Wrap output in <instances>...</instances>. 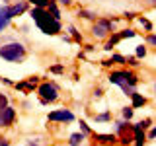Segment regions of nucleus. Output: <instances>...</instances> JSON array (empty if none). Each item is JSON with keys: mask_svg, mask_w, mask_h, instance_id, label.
<instances>
[{"mask_svg": "<svg viewBox=\"0 0 156 146\" xmlns=\"http://www.w3.org/2000/svg\"><path fill=\"white\" fill-rule=\"evenodd\" d=\"M29 16L35 22V26L39 27V31H43L45 35H57L61 31V19H55L51 14L47 12V8H31Z\"/></svg>", "mask_w": 156, "mask_h": 146, "instance_id": "nucleus-1", "label": "nucleus"}, {"mask_svg": "<svg viewBox=\"0 0 156 146\" xmlns=\"http://www.w3.org/2000/svg\"><path fill=\"white\" fill-rule=\"evenodd\" d=\"M109 84L119 86L121 90L125 92V96H131L135 92V86L139 84V76L135 74L131 68H123V70H113L109 76H107Z\"/></svg>", "mask_w": 156, "mask_h": 146, "instance_id": "nucleus-2", "label": "nucleus"}, {"mask_svg": "<svg viewBox=\"0 0 156 146\" xmlns=\"http://www.w3.org/2000/svg\"><path fill=\"white\" fill-rule=\"evenodd\" d=\"M26 55H27V49L20 41H10L0 47V57L8 62H22L26 58Z\"/></svg>", "mask_w": 156, "mask_h": 146, "instance_id": "nucleus-3", "label": "nucleus"}, {"mask_svg": "<svg viewBox=\"0 0 156 146\" xmlns=\"http://www.w3.org/2000/svg\"><path fill=\"white\" fill-rule=\"evenodd\" d=\"M37 96L43 103H53V101L58 99V88L53 82H43L37 88Z\"/></svg>", "mask_w": 156, "mask_h": 146, "instance_id": "nucleus-4", "label": "nucleus"}, {"mask_svg": "<svg viewBox=\"0 0 156 146\" xmlns=\"http://www.w3.org/2000/svg\"><path fill=\"white\" fill-rule=\"evenodd\" d=\"M109 33H113V22H111V19H105V18L96 19L94 26H92V35L96 39H105Z\"/></svg>", "mask_w": 156, "mask_h": 146, "instance_id": "nucleus-5", "label": "nucleus"}, {"mask_svg": "<svg viewBox=\"0 0 156 146\" xmlns=\"http://www.w3.org/2000/svg\"><path fill=\"white\" fill-rule=\"evenodd\" d=\"M47 119L51 121V123H72L76 117H74V113H72L70 109L61 107V109H53L51 113L47 115Z\"/></svg>", "mask_w": 156, "mask_h": 146, "instance_id": "nucleus-6", "label": "nucleus"}, {"mask_svg": "<svg viewBox=\"0 0 156 146\" xmlns=\"http://www.w3.org/2000/svg\"><path fill=\"white\" fill-rule=\"evenodd\" d=\"M14 121H16V109L12 105H6L4 109H0V129L10 127Z\"/></svg>", "mask_w": 156, "mask_h": 146, "instance_id": "nucleus-7", "label": "nucleus"}, {"mask_svg": "<svg viewBox=\"0 0 156 146\" xmlns=\"http://www.w3.org/2000/svg\"><path fill=\"white\" fill-rule=\"evenodd\" d=\"M6 6H8V16L12 19L16 16H22V14L27 12V2L26 0H20V2H16V4H6Z\"/></svg>", "mask_w": 156, "mask_h": 146, "instance_id": "nucleus-8", "label": "nucleus"}, {"mask_svg": "<svg viewBox=\"0 0 156 146\" xmlns=\"http://www.w3.org/2000/svg\"><path fill=\"white\" fill-rule=\"evenodd\" d=\"M133 140H135L133 146H144V142H146V133L139 125H133Z\"/></svg>", "mask_w": 156, "mask_h": 146, "instance_id": "nucleus-9", "label": "nucleus"}, {"mask_svg": "<svg viewBox=\"0 0 156 146\" xmlns=\"http://www.w3.org/2000/svg\"><path fill=\"white\" fill-rule=\"evenodd\" d=\"M10 22H12V18L8 16V6H6V4H2V6H0V33L8 27Z\"/></svg>", "mask_w": 156, "mask_h": 146, "instance_id": "nucleus-10", "label": "nucleus"}, {"mask_svg": "<svg viewBox=\"0 0 156 146\" xmlns=\"http://www.w3.org/2000/svg\"><path fill=\"white\" fill-rule=\"evenodd\" d=\"M94 140L96 142H100V144H104V146H109V144H113L117 142V134H94Z\"/></svg>", "mask_w": 156, "mask_h": 146, "instance_id": "nucleus-11", "label": "nucleus"}, {"mask_svg": "<svg viewBox=\"0 0 156 146\" xmlns=\"http://www.w3.org/2000/svg\"><path fill=\"white\" fill-rule=\"evenodd\" d=\"M37 78H29V80H26V82H18L16 84V90H20V92H31L33 88L37 86Z\"/></svg>", "mask_w": 156, "mask_h": 146, "instance_id": "nucleus-12", "label": "nucleus"}, {"mask_svg": "<svg viewBox=\"0 0 156 146\" xmlns=\"http://www.w3.org/2000/svg\"><path fill=\"white\" fill-rule=\"evenodd\" d=\"M131 99H133V103H131V107H133V109L146 105V97L140 96V94H136V92H133V94H131Z\"/></svg>", "mask_w": 156, "mask_h": 146, "instance_id": "nucleus-13", "label": "nucleus"}, {"mask_svg": "<svg viewBox=\"0 0 156 146\" xmlns=\"http://www.w3.org/2000/svg\"><path fill=\"white\" fill-rule=\"evenodd\" d=\"M86 134L84 133H72L70 138H68V144L70 146H82V142H84Z\"/></svg>", "mask_w": 156, "mask_h": 146, "instance_id": "nucleus-14", "label": "nucleus"}, {"mask_svg": "<svg viewBox=\"0 0 156 146\" xmlns=\"http://www.w3.org/2000/svg\"><path fill=\"white\" fill-rule=\"evenodd\" d=\"M119 41H121L119 33H117V31H113V33H111V37H109V39H107V41H105L104 49H105V51H111V49H113V47H115V45H117V43H119Z\"/></svg>", "mask_w": 156, "mask_h": 146, "instance_id": "nucleus-15", "label": "nucleus"}, {"mask_svg": "<svg viewBox=\"0 0 156 146\" xmlns=\"http://www.w3.org/2000/svg\"><path fill=\"white\" fill-rule=\"evenodd\" d=\"M47 12L51 14V16L55 18V19H61V10H58V6H57V2H55V0H51V2H49Z\"/></svg>", "mask_w": 156, "mask_h": 146, "instance_id": "nucleus-16", "label": "nucleus"}, {"mask_svg": "<svg viewBox=\"0 0 156 146\" xmlns=\"http://www.w3.org/2000/svg\"><path fill=\"white\" fill-rule=\"evenodd\" d=\"M133 115H135V109L131 105L121 109V117H123V121H131V119H133Z\"/></svg>", "mask_w": 156, "mask_h": 146, "instance_id": "nucleus-17", "label": "nucleus"}, {"mask_svg": "<svg viewBox=\"0 0 156 146\" xmlns=\"http://www.w3.org/2000/svg\"><path fill=\"white\" fill-rule=\"evenodd\" d=\"M27 4H31L33 8H47L51 0H26Z\"/></svg>", "mask_w": 156, "mask_h": 146, "instance_id": "nucleus-18", "label": "nucleus"}, {"mask_svg": "<svg viewBox=\"0 0 156 146\" xmlns=\"http://www.w3.org/2000/svg\"><path fill=\"white\" fill-rule=\"evenodd\" d=\"M117 33H119V37H121V41H123V39H131V37H135L136 35V31H135V29H123V31H117Z\"/></svg>", "mask_w": 156, "mask_h": 146, "instance_id": "nucleus-19", "label": "nucleus"}, {"mask_svg": "<svg viewBox=\"0 0 156 146\" xmlns=\"http://www.w3.org/2000/svg\"><path fill=\"white\" fill-rule=\"evenodd\" d=\"M94 121L96 123H107V121H111V113L105 111V113H101V115H94Z\"/></svg>", "mask_w": 156, "mask_h": 146, "instance_id": "nucleus-20", "label": "nucleus"}, {"mask_svg": "<svg viewBox=\"0 0 156 146\" xmlns=\"http://www.w3.org/2000/svg\"><path fill=\"white\" fill-rule=\"evenodd\" d=\"M136 22H139L140 26H143V27L146 29V31H150V33H152L154 26H152V22H150V19H146V18H139V19H136Z\"/></svg>", "mask_w": 156, "mask_h": 146, "instance_id": "nucleus-21", "label": "nucleus"}, {"mask_svg": "<svg viewBox=\"0 0 156 146\" xmlns=\"http://www.w3.org/2000/svg\"><path fill=\"white\" fill-rule=\"evenodd\" d=\"M78 18H84V19H94L96 18V12H90V10H78Z\"/></svg>", "mask_w": 156, "mask_h": 146, "instance_id": "nucleus-22", "label": "nucleus"}, {"mask_svg": "<svg viewBox=\"0 0 156 146\" xmlns=\"http://www.w3.org/2000/svg\"><path fill=\"white\" fill-rule=\"evenodd\" d=\"M68 33L74 37V41H76V43H82V35L78 33V29H76L74 26H68Z\"/></svg>", "mask_w": 156, "mask_h": 146, "instance_id": "nucleus-23", "label": "nucleus"}, {"mask_svg": "<svg viewBox=\"0 0 156 146\" xmlns=\"http://www.w3.org/2000/svg\"><path fill=\"white\" fill-rule=\"evenodd\" d=\"M125 58L127 57H123V55H111L109 62H111V64H125Z\"/></svg>", "mask_w": 156, "mask_h": 146, "instance_id": "nucleus-24", "label": "nucleus"}, {"mask_svg": "<svg viewBox=\"0 0 156 146\" xmlns=\"http://www.w3.org/2000/svg\"><path fill=\"white\" fill-rule=\"evenodd\" d=\"M136 125H139V127H140L143 130H146V129H150V127H152V119L148 117V119H143V121H139Z\"/></svg>", "mask_w": 156, "mask_h": 146, "instance_id": "nucleus-25", "label": "nucleus"}, {"mask_svg": "<svg viewBox=\"0 0 156 146\" xmlns=\"http://www.w3.org/2000/svg\"><path fill=\"white\" fill-rule=\"evenodd\" d=\"M135 57L136 58H144L146 57V47L144 45H139V47H136V51H135Z\"/></svg>", "mask_w": 156, "mask_h": 146, "instance_id": "nucleus-26", "label": "nucleus"}, {"mask_svg": "<svg viewBox=\"0 0 156 146\" xmlns=\"http://www.w3.org/2000/svg\"><path fill=\"white\" fill-rule=\"evenodd\" d=\"M78 125H80V133H84L86 136H88V134H92V130H90V127H88V125L84 123V121H80V123H78Z\"/></svg>", "mask_w": 156, "mask_h": 146, "instance_id": "nucleus-27", "label": "nucleus"}, {"mask_svg": "<svg viewBox=\"0 0 156 146\" xmlns=\"http://www.w3.org/2000/svg\"><path fill=\"white\" fill-rule=\"evenodd\" d=\"M6 105H8V96H4L2 92H0V109H4Z\"/></svg>", "mask_w": 156, "mask_h": 146, "instance_id": "nucleus-28", "label": "nucleus"}, {"mask_svg": "<svg viewBox=\"0 0 156 146\" xmlns=\"http://www.w3.org/2000/svg\"><path fill=\"white\" fill-rule=\"evenodd\" d=\"M146 43H148L150 47H154V45H156V37H154V33H150V35L146 37Z\"/></svg>", "mask_w": 156, "mask_h": 146, "instance_id": "nucleus-29", "label": "nucleus"}, {"mask_svg": "<svg viewBox=\"0 0 156 146\" xmlns=\"http://www.w3.org/2000/svg\"><path fill=\"white\" fill-rule=\"evenodd\" d=\"M65 70V66L62 64H55V66H51V72H55V74H58V72H62Z\"/></svg>", "mask_w": 156, "mask_h": 146, "instance_id": "nucleus-30", "label": "nucleus"}, {"mask_svg": "<svg viewBox=\"0 0 156 146\" xmlns=\"http://www.w3.org/2000/svg\"><path fill=\"white\" fill-rule=\"evenodd\" d=\"M57 4H61V6H70L72 4V0H55Z\"/></svg>", "mask_w": 156, "mask_h": 146, "instance_id": "nucleus-31", "label": "nucleus"}, {"mask_svg": "<svg viewBox=\"0 0 156 146\" xmlns=\"http://www.w3.org/2000/svg\"><path fill=\"white\" fill-rule=\"evenodd\" d=\"M123 16H125L127 19H135V12H125Z\"/></svg>", "mask_w": 156, "mask_h": 146, "instance_id": "nucleus-32", "label": "nucleus"}, {"mask_svg": "<svg viewBox=\"0 0 156 146\" xmlns=\"http://www.w3.org/2000/svg\"><path fill=\"white\" fill-rule=\"evenodd\" d=\"M146 138H148V140L154 138V129H152V127H150V130H148V134H146Z\"/></svg>", "mask_w": 156, "mask_h": 146, "instance_id": "nucleus-33", "label": "nucleus"}, {"mask_svg": "<svg viewBox=\"0 0 156 146\" xmlns=\"http://www.w3.org/2000/svg\"><path fill=\"white\" fill-rule=\"evenodd\" d=\"M0 146H10V140L8 138H0Z\"/></svg>", "mask_w": 156, "mask_h": 146, "instance_id": "nucleus-34", "label": "nucleus"}, {"mask_svg": "<svg viewBox=\"0 0 156 146\" xmlns=\"http://www.w3.org/2000/svg\"><path fill=\"white\" fill-rule=\"evenodd\" d=\"M2 82H4L6 86H12V80H8V78H2Z\"/></svg>", "mask_w": 156, "mask_h": 146, "instance_id": "nucleus-35", "label": "nucleus"}, {"mask_svg": "<svg viewBox=\"0 0 156 146\" xmlns=\"http://www.w3.org/2000/svg\"><path fill=\"white\" fill-rule=\"evenodd\" d=\"M101 94H104L101 90H96V92H94V96H96V97H101Z\"/></svg>", "mask_w": 156, "mask_h": 146, "instance_id": "nucleus-36", "label": "nucleus"}, {"mask_svg": "<svg viewBox=\"0 0 156 146\" xmlns=\"http://www.w3.org/2000/svg\"><path fill=\"white\" fill-rule=\"evenodd\" d=\"M150 4H154V0H150Z\"/></svg>", "mask_w": 156, "mask_h": 146, "instance_id": "nucleus-37", "label": "nucleus"}]
</instances>
